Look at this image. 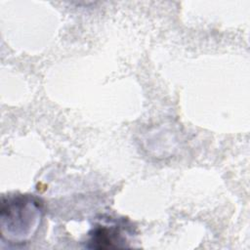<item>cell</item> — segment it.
Returning a JSON list of instances; mask_svg holds the SVG:
<instances>
[{
	"mask_svg": "<svg viewBox=\"0 0 250 250\" xmlns=\"http://www.w3.org/2000/svg\"><path fill=\"white\" fill-rule=\"evenodd\" d=\"M42 203L30 194H15L1 202V235L13 243H22L38 229Z\"/></svg>",
	"mask_w": 250,
	"mask_h": 250,
	"instance_id": "cell-1",
	"label": "cell"
},
{
	"mask_svg": "<svg viewBox=\"0 0 250 250\" xmlns=\"http://www.w3.org/2000/svg\"><path fill=\"white\" fill-rule=\"evenodd\" d=\"M128 233L129 227L124 220L103 218L88 233L86 247L90 249L125 247Z\"/></svg>",
	"mask_w": 250,
	"mask_h": 250,
	"instance_id": "cell-2",
	"label": "cell"
}]
</instances>
